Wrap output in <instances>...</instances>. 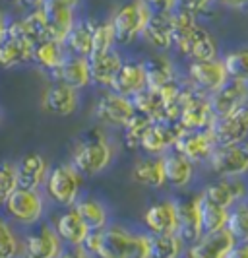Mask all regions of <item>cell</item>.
<instances>
[{
	"label": "cell",
	"instance_id": "obj_48",
	"mask_svg": "<svg viewBox=\"0 0 248 258\" xmlns=\"http://www.w3.org/2000/svg\"><path fill=\"white\" fill-rule=\"evenodd\" d=\"M8 24H10V22L6 20V16L0 12V43L8 37Z\"/></svg>",
	"mask_w": 248,
	"mask_h": 258
},
{
	"label": "cell",
	"instance_id": "obj_4",
	"mask_svg": "<svg viewBox=\"0 0 248 258\" xmlns=\"http://www.w3.org/2000/svg\"><path fill=\"white\" fill-rule=\"evenodd\" d=\"M84 175L72 163H62L49 169L45 179V192L54 204L62 208H70L78 202L81 190Z\"/></svg>",
	"mask_w": 248,
	"mask_h": 258
},
{
	"label": "cell",
	"instance_id": "obj_1",
	"mask_svg": "<svg viewBox=\"0 0 248 258\" xmlns=\"http://www.w3.org/2000/svg\"><path fill=\"white\" fill-rule=\"evenodd\" d=\"M173 47L190 60L217 58V41L198 24V14L177 6L173 12Z\"/></svg>",
	"mask_w": 248,
	"mask_h": 258
},
{
	"label": "cell",
	"instance_id": "obj_27",
	"mask_svg": "<svg viewBox=\"0 0 248 258\" xmlns=\"http://www.w3.org/2000/svg\"><path fill=\"white\" fill-rule=\"evenodd\" d=\"M54 231L60 237V241H64L68 245L76 246L78 248L84 239L88 237L90 233V227L86 225V221L79 218V214L76 212V208L70 206L66 208L62 214L56 216V221H54Z\"/></svg>",
	"mask_w": 248,
	"mask_h": 258
},
{
	"label": "cell",
	"instance_id": "obj_36",
	"mask_svg": "<svg viewBox=\"0 0 248 258\" xmlns=\"http://www.w3.org/2000/svg\"><path fill=\"white\" fill-rule=\"evenodd\" d=\"M149 243L155 258H179L184 250V241L177 233H151Z\"/></svg>",
	"mask_w": 248,
	"mask_h": 258
},
{
	"label": "cell",
	"instance_id": "obj_25",
	"mask_svg": "<svg viewBox=\"0 0 248 258\" xmlns=\"http://www.w3.org/2000/svg\"><path fill=\"white\" fill-rule=\"evenodd\" d=\"M147 88V78H145L144 62L140 60H122V66L118 70L117 78L111 86L113 91H118L126 97H134L138 91Z\"/></svg>",
	"mask_w": 248,
	"mask_h": 258
},
{
	"label": "cell",
	"instance_id": "obj_8",
	"mask_svg": "<svg viewBox=\"0 0 248 258\" xmlns=\"http://www.w3.org/2000/svg\"><path fill=\"white\" fill-rule=\"evenodd\" d=\"M4 210L8 218L22 225H35L43 218V196L37 192V188H22L18 186L8 200L4 202Z\"/></svg>",
	"mask_w": 248,
	"mask_h": 258
},
{
	"label": "cell",
	"instance_id": "obj_30",
	"mask_svg": "<svg viewBox=\"0 0 248 258\" xmlns=\"http://www.w3.org/2000/svg\"><path fill=\"white\" fill-rule=\"evenodd\" d=\"M132 179L134 182L147 186V188H161L165 182V169H163V157H142L132 167Z\"/></svg>",
	"mask_w": 248,
	"mask_h": 258
},
{
	"label": "cell",
	"instance_id": "obj_26",
	"mask_svg": "<svg viewBox=\"0 0 248 258\" xmlns=\"http://www.w3.org/2000/svg\"><path fill=\"white\" fill-rule=\"evenodd\" d=\"M145 227L151 233H177V204L173 200H159L145 210Z\"/></svg>",
	"mask_w": 248,
	"mask_h": 258
},
{
	"label": "cell",
	"instance_id": "obj_17",
	"mask_svg": "<svg viewBox=\"0 0 248 258\" xmlns=\"http://www.w3.org/2000/svg\"><path fill=\"white\" fill-rule=\"evenodd\" d=\"M181 132H183V126L179 122L151 120V124L147 126L144 138H142V146L140 148L151 155L165 154V152L173 150V146H175Z\"/></svg>",
	"mask_w": 248,
	"mask_h": 258
},
{
	"label": "cell",
	"instance_id": "obj_31",
	"mask_svg": "<svg viewBox=\"0 0 248 258\" xmlns=\"http://www.w3.org/2000/svg\"><path fill=\"white\" fill-rule=\"evenodd\" d=\"M147 88H163L179 80V72L165 54H155L144 60Z\"/></svg>",
	"mask_w": 248,
	"mask_h": 258
},
{
	"label": "cell",
	"instance_id": "obj_33",
	"mask_svg": "<svg viewBox=\"0 0 248 258\" xmlns=\"http://www.w3.org/2000/svg\"><path fill=\"white\" fill-rule=\"evenodd\" d=\"M93 26L92 22H76L68 31L64 45L78 56H90L93 52Z\"/></svg>",
	"mask_w": 248,
	"mask_h": 258
},
{
	"label": "cell",
	"instance_id": "obj_32",
	"mask_svg": "<svg viewBox=\"0 0 248 258\" xmlns=\"http://www.w3.org/2000/svg\"><path fill=\"white\" fill-rule=\"evenodd\" d=\"M64 43L56 39H41L33 45V62H37L45 70H54L64 60Z\"/></svg>",
	"mask_w": 248,
	"mask_h": 258
},
{
	"label": "cell",
	"instance_id": "obj_20",
	"mask_svg": "<svg viewBox=\"0 0 248 258\" xmlns=\"http://www.w3.org/2000/svg\"><path fill=\"white\" fill-rule=\"evenodd\" d=\"M33 62V43L18 33H8L0 43V68L10 70Z\"/></svg>",
	"mask_w": 248,
	"mask_h": 258
},
{
	"label": "cell",
	"instance_id": "obj_21",
	"mask_svg": "<svg viewBox=\"0 0 248 258\" xmlns=\"http://www.w3.org/2000/svg\"><path fill=\"white\" fill-rule=\"evenodd\" d=\"M52 78L56 82H62L66 86L74 88V90H81V88L90 86L92 84V74H90L88 56H78V54L64 56L60 66L52 70Z\"/></svg>",
	"mask_w": 248,
	"mask_h": 258
},
{
	"label": "cell",
	"instance_id": "obj_19",
	"mask_svg": "<svg viewBox=\"0 0 248 258\" xmlns=\"http://www.w3.org/2000/svg\"><path fill=\"white\" fill-rule=\"evenodd\" d=\"M175 204H177V220H179L177 235L183 239L184 243H194L196 239H200L204 235V231H202V220H200L198 194L196 196L181 198Z\"/></svg>",
	"mask_w": 248,
	"mask_h": 258
},
{
	"label": "cell",
	"instance_id": "obj_39",
	"mask_svg": "<svg viewBox=\"0 0 248 258\" xmlns=\"http://www.w3.org/2000/svg\"><path fill=\"white\" fill-rule=\"evenodd\" d=\"M227 229L233 233L236 243H248V202H238L229 210Z\"/></svg>",
	"mask_w": 248,
	"mask_h": 258
},
{
	"label": "cell",
	"instance_id": "obj_47",
	"mask_svg": "<svg viewBox=\"0 0 248 258\" xmlns=\"http://www.w3.org/2000/svg\"><path fill=\"white\" fill-rule=\"evenodd\" d=\"M229 258H248V243H236L229 252Z\"/></svg>",
	"mask_w": 248,
	"mask_h": 258
},
{
	"label": "cell",
	"instance_id": "obj_2",
	"mask_svg": "<svg viewBox=\"0 0 248 258\" xmlns=\"http://www.w3.org/2000/svg\"><path fill=\"white\" fill-rule=\"evenodd\" d=\"M99 256L103 258H149L151 243L149 235L126 231L122 227L103 229V243Z\"/></svg>",
	"mask_w": 248,
	"mask_h": 258
},
{
	"label": "cell",
	"instance_id": "obj_3",
	"mask_svg": "<svg viewBox=\"0 0 248 258\" xmlns=\"http://www.w3.org/2000/svg\"><path fill=\"white\" fill-rule=\"evenodd\" d=\"M111 161H113V148L109 140L101 134L93 132L88 138L76 144L70 163L84 177H95V175H101Z\"/></svg>",
	"mask_w": 248,
	"mask_h": 258
},
{
	"label": "cell",
	"instance_id": "obj_14",
	"mask_svg": "<svg viewBox=\"0 0 248 258\" xmlns=\"http://www.w3.org/2000/svg\"><path fill=\"white\" fill-rule=\"evenodd\" d=\"M79 107V95L78 90L66 86L62 82H56L51 84L47 90L43 91V97H41V109L49 115L56 116H70L78 111Z\"/></svg>",
	"mask_w": 248,
	"mask_h": 258
},
{
	"label": "cell",
	"instance_id": "obj_5",
	"mask_svg": "<svg viewBox=\"0 0 248 258\" xmlns=\"http://www.w3.org/2000/svg\"><path fill=\"white\" fill-rule=\"evenodd\" d=\"M151 12L153 10L142 0H130L122 4L111 18V24L115 29V41L120 45H130L132 41H136L142 35Z\"/></svg>",
	"mask_w": 248,
	"mask_h": 258
},
{
	"label": "cell",
	"instance_id": "obj_44",
	"mask_svg": "<svg viewBox=\"0 0 248 258\" xmlns=\"http://www.w3.org/2000/svg\"><path fill=\"white\" fill-rule=\"evenodd\" d=\"M211 2H213V0H177V6L186 8V10H190V12H194V14H200L208 8Z\"/></svg>",
	"mask_w": 248,
	"mask_h": 258
},
{
	"label": "cell",
	"instance_id": "obj_16",
	"mask_svg": "<svg viewBox=\"0 0 248 258\" xmlns=\"http://www.w3.org/2000/svg\"><path fill=\"white\" fill-rule=\"evenodd\" d=\"M202 196L217 206L231 210L248 196V186L244 181H240V177H219L202 190Z\"/></svg>",
	"mask_w": 248,
	"mask_h": 258
},
{
	"label": "cell",
	"instance_id": "obj_42",
	"mask_svg": "<svg viewBox=\"0 0 248 258\" xmlns=\"http://www.w3.org/2000/svg\"><path fill=\"white\" fill-rule=\"evenodd\" d=\"M115 29L111 22H103V24H95L93 26V52H101L113 49L115 45Z\"/></svg>",
	"mask_w": 248,
	"mask_h": 258
},
{
	"label": "cell",
	"instance_id": "obj_34",
	"mask_svg": "<svg viewBox=\"0 0 248 258\" xmlns=\"http://www.w3.org/2000/svg\"><path fill=\"white\" fill-rule=\"evenodd\" d=\"M198 204H200V220H202V231L213 233L221 231L227 227L229 220V210L223 206H217L213 202L206 200L202 192L198 194Z\"/></svg>",
	"mask_w": 248,
	"mask_h": 258
},
{
	"label": "cell",
	"instance_id": "obj_45",
	"mask_svg": "<svg viewBox=\"0 0 248 258\" xmlns=\"http://www.w3.org/2000/svg\"><path fill=\"white\" fill-rule=\"evenodd\" d=\"M153 12H173L177 8V0H142Z\"/></svg>",
	"mask_w": 248,
	"mask_h": 258
},
{
	"label": "cell",
	"instance_id": "obj_13",
	"mask_svg": "<svg viewBox=\"0 0 248 258\" xmlns=\"http://www.w3.org/2000/svg\"><path fill=\"white\" fill-rule=\"evenodd\" d=\"M227 70L223 60L209 58V60H190L188 64V80L196 90L204 93H213L227 80Z\"/></svg>",
	"mask_w": 248,
	"mask_h": 258
},
{
	"label": "cell",
	"instance_id": "obj_18",
	"mask_svg": "<svg viewBox=\"0 0 248 258\" xmlns=\"http://www.w3.org/2000/svg\"><path fill=\"white\" fill-rule=\"evenodd\" d=\"M236 245V239L233 233L227 227L221 231L204 233L200 239H196L190 248L188 254L192 258H229V252Z\"/></svg>",
	"mask_w": 248,
	"mask_h": 258
},
{
	"label": "cell",
	"instance_id": "obj_37",
	"mask_svg": "<svg viewBox=\"0 0 248 258\" xmlns=\"http://www.w3.org/2000/svg\"><path fill=\"white\" fill-rule=\"evenodd\" d=\"M74 208L90 229H105L107 227L109 216H107V210L99 200H93V198H81L79 200L78 198Z\"/></svg>",
	"mask_w": 248,
	"mask_h": 258
},
{
	"label": "cell",
	"instance_id": "obj_12",
	"mask_svg": "<svg viewBox=\"0 0 248 258\" xmlns=\"http://www.w3.org/2000/svg\"><path fill=\"white\" fill-rule=\"evenodd\" d=\"M215 140L211 136L209 128H183L179 134L177 142L173 146V150H177L179 154L186 155L194 165L208 161L211 152L215 150Z\"/></svg>",
	"mask_w": 248,
	"mask_h": 258
},
{
	"label": "cell",
	"instance_id": "obj_7",
	"mask_svg": "<svg viewBox=\"0 0 248 258\" xmlns=\"http://www.w3.org/2000/svg\"><path fill=\"white\" fill-rule=\"evenodd\" d=\"M81 0H43L41 12L47 24V33L51 39L64 43L68 31L76 24V10Z\"/></svg>",
	"mask_w": 248,
	"mask_h": 258
},
{
	"label": "cell",
	"instance_id": "obj_49",
	"mask_svg": "<svg viewBox=\"0 0 248 258\" xmlns=\"http://www.w3.org/2000/svg\"><path fill=\"white\" fill-rule=\"evenodd\" d=\"M8 2H12L16 6H29V8H37L41 6V2L43 0H8Z\"/></svg>",
	"mask_w": 248,
	"mask_h": 258
},
{
	"label": "cell",
	"instance_id": "obj_28",
	"mask_svg": "<svg viewBox=\"0 0 248 258\" xmlns=\"http://www.w3.org/2000/svg\"><path fill=\"white\" fill-rule=\"evenodd\" d=\"M16 173H18V186L39 188L47 179L49 163L41 154H27L18 161Z\"/></svg>",
	"mask_w": 248,
	"mask_h": 258
},
{
	"label": "cell",
	"instance_id": "obj_11",
	"mask_svg": "<svg viewBox=\"0 0 248 258\" xmlns=\"http://www.w3.org/2000/svg\"><path fill=\"white\" fill-rule=\"evenodd\" d=\"M215 118V113L209 103V95L196 90L192 84L188 86V93L184 99V107L179 116V124L183 128H209Z\"/></svg>",
	"mask_w": 248,
	"mask_h": 258
},
{
	"label": "cell",
	"instance_id": "obj_9",
	"mask_svg": "<svg viewBox=\"0 0 248 258\" xmlns=\"http://www.w3.org/2000/svg\"><path fill=\"white\" fill-rule=\"evenodd\" d=\"M209 132L217 146L235 144L246 140L248 136V103L238 107L231 113L217 115L213 118Z\"/></svg>",
	"mask_w": 248,
	"mask_h": 258
},
{
	"label": "cell",
	"instance_id": "obj_35",
	"mask_svg": "<svg viewBox=\"0 0 248 258\" xmlns=\"http://www.w3.org/2000/svg\"><path fill=\"white\" fill-rule=\"evenodd\" d=\"M132 101H134L136 111L147 115L151 120H165V101L159 90L144 88L132 97Z\"/></svg>",
	"mask_w": 248,
	"mask_h": 258
},
{
	"label": "cell",
	"instance_id": "obj_41",
	"mask_svg": "<svg viewBox=\"0 0 248 258\" xmlns=\"http://www.w3.org/2000/svg\"><path fill=\"white\" fill-rule=\"evenodd\" d=\"M18 188V173L16 165L2 161L0 163V208L4 206V202L8 200V196Z\"/></svg>",
	"mask_w": 248,
	"mask_h": 258
},
{
	"label": "cell",
	"instance_id": "obj_22",
	"mask_svg": "<svg viewBox=\"0 0 248 258\" xmlns=\"http://www.w3.org/2000/svg\"><path fill=\"white\" fill-rule=\"evenodd\" d=\"M90 62V74H92V82H95L101 88H109L113 86L115 78H117L118 70L122 66V58L117 51L109 49V51L92 52L88 56Z\"/></svg>",
	"mask_w": 248,
	"mask_h": 258
},
{
	"label": "cell",
	"instance_id": "obj_24",
	"mask_svg": "<svg viewBox=\"0 0 248 258\" xmlns=\"http://www.w3.org/2000/svg\"><path fill=\"white\" fill-rule=\"evenodd\" d=\"M24 250H26V256L29 258H56L62 254L60 237L54 229L43 225L39 231L27 235Z\"/></svg>",
	"mask_w": 248,
	"mask_h": 258
},
{
	"label": "cell",
	"instance_id": "obj_15",
	"mask_svg": "<svg viewBox=\"0 0 248 258\" xmlns=\"http://www.w3.org/2000/svg\"><path fill=\"white\" fill-rule=\"evenodd\" d=\"M209 103L215 116L231 113L238 107L248 103V82L227 78L225 84L219 86L213 93H209Z\"/></svg>",
	"mask_w": 248,
	"mask_h": 258
},
{
	"label": "cell",
	"instance_id": "obj_43",
	"mask_svg": "<svg viewBox=\"0 0 248 258\" xmlns=\"http://www.w3.org/2000/svg\"><path fill=\"white\" fill-rule=\"evenodd\" d=\"M20 252V241L14 235L12 227L0 220V258H12Z\"/></svg>",
	"mask_w": 248,
	"mask_h": 258
},
{
	"label": "cell",
	"instance_id": "obj_23",
	"mask_svg": "<svg viewBox=\"0 0 248 258\" xmlns=\"http://www.w3.org/2000/svg\"><path fill=\"white\" fill-rule=\"evenodd\" d=\"M145 43L155 51H169L173 47V16L171 12H151L142 31Z\"/></svg>",
	"mask_w": 248,
	"mask_h": 258
},
{
	"label": "cell",
	"instance_id": "obj_6",
	"mask_svg": "<svg viewBox=\"0 0 248 258\" xmlns=\"http://www.w3.org/2000/svg\"><path fill=\"white\" fill-rule=\"evenodd\" d=\"M208 165L217 177H242L248 173V142H235L215 146Z\"/></svg>",
	"mask_w": 248,
	"mask_h": 258
},
{
	"label": "cell",
	"instance_id": "obj_38",
	"mask_svg": "<svg viewBox=\"0 0 248 258\" xmlns=\"http://www.w3.org/2000/svg\"><path fill=\"white\" fill-rule=\"evenodd\" d=\"M151 124V118L140 111H136L134 115L124 122V144L128 150H138L142 146V138H144L145 130Z\"/></svg>",
	"mask_w": 248,
	"mask_h": 258
},
{
	"label": "cell",
	"instance_id": "obj_40",
	"mask_svg": "<svg viewBox=\"0 0 248 258\" xmlns=\"http://www.w3.org/2000/svg\"><path fill=\"white\" fill-rule=\"evenodd\" d=\"M223 64H225V70H227L229 78L248 82V47H240V49L231 51L225 56Z\"/></svg>",
	"mask_w": 248,
	"mask_h": 258
},
{
	"label": "cell",
	"instance_id": "obj_46",
	"mask_svg": "<svg viewBox=\"0 0 248 258\" xmlns=\"http://www.w3.org/2000/svg\"><path fill=\"white\" fill-rule=\"evenodd\" d=\"M217 2H219V4H225L227 8H233V10L248 14V0H217Z\"/></svg>",
	"mask_w": 248,
	"mask_h": 258
},
{
	"label": "cell",
	"instance_id": "obj_10",
	"mask_svg": "<svg viewBox=\"0 0 248 258\" xmlns=\"http://www.w3.org/2000/svg\"><path fill=\"white\" fill-rule=\"evenodd\" d=\"M95 118L105 126H118L122 128L124 122L136 113V107L132 97H126L118 91H107L95 103Z\"/></svg>",
	"mask_w": 248,
	"mask_h": 258
},
{
	"label": "cell",
	"instance_id": "obj_29",
	"mask_svg": "<svg viewBox=\"0 0 248 258\" xmlns=\"http://www.w3.org/2000/svg\"><path fill=\"white\" fill-rule=\"evenodd\" d=\"M163 169H165V182L173 188H186L194 179V163L173 150L171 154L163 157Z\"/></svg>",
	"mask_w": 248,
	"mask_h": 258
}]
</instances>
